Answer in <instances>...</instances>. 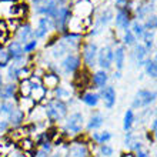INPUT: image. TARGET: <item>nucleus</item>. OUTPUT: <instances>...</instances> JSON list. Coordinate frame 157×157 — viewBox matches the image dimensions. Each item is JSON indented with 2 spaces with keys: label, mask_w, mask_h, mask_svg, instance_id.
I'll use <instances>...</instances> for the list:
<instances>
[{
  "label": "nucleus",
  "mask_w": 157,
  "mask_h": 157,
  "mask_svg": "<svg viewBox=\"0 0 157 157\" xmlns=\"http://www.w3.org/2000/svg\"><path fill=\"white\" fill-rule=\"evenodd\" d=\"M67 114V106L64 101L59 99H52L46 106V117H49L52 121L63 120Z\"/></svg>",
  "instance_id": "1"
},
{
  "label": "nucleus",
  "mask_w": 157,
  "mask_h": 157,
  "mask_svg": "<svg viewBox=\"0 0 157 157\" xmlns=\"http://www.w3.org/2000/svg\"><path fill=\"white\" fill-rule=\"evenodd\" d=\"M114 60V52L110 46H106V47H101V49L97 52V63L101 69H110L112 67V63Z\"/></svg>",
  "instance_id": "2"
},
{
  "label": "nucleus",
  "mask_w": 157,
  "mask_h": 157,
  "mask_svg": "<svg viewBox=\"0 0 157 157\" xmlns=\"http://www.w3.org/2000/svg\"><path fill=\"white\" fill-rule=\"evenodd\" d=\"M156 93L150 90H139L137 91L136 97H134V101H133V107H146L149 106L150 103H153L156 100Z\"/></svg>",
  "instance_id": "3"
},
{
  "label": "nucleus",
  "mask_w": 157,
  "mask_h": 157,
  "mask_svg": "<svg viewBox=\"0 0 157 157\" xmlns=\"http://www.w3.org/2000/svg\"><path fill=\"white\" fill-rule=\"evenodd\" d=\"M83 121H84V119H83L82 113H78V112L73 113V114H70L66 120V130L70 132L71 134H77V133L82 132Z\"/></svg>",
  "instance_id": "4"
},
{
  "label": "nucleus",
  "mask_w": 157,
  "mask_h": 157,
  "mask_svg": "<svg viewBox=\"0 0 157 157\" xmlns=\"http://www.w3.org/2000/svg\"><path fill=\"white\" fill-rule=\"evenodd\" d=\"M54 21H53V19H50V17H46V16H43V17H40L37 20V26H36V30H34V36L37 39H40V37H44L47 33H50L52 30L54 29Z\"/></svg>",
  "instance_id": "5"
},
{
  "label": "nucleus",
  "mask_w": 157,
  "mask_h": 157,
  "mask_svg": "<svg viewBox=\"0 0 157 157\" xmlns=\"http://www.w3.org/2000/svg\"><path fill=\"white\" fill-rule=\"evenodd\" d=\"M91 12H93V6L89 0H80L75 4V7L71 10V13L75 14V17H78V19H87L90 17Z\"/></svg>",
  "instance_id": "6"
},
{
  "label": "nucleus",
  "mask_w": 157,
  "mask_h": 157,
  "mask_svg": "<svg viewBox=\"0 0 157 157\" xmlns=\"http://www.w3.org/2000/svg\"><path fill=\"white\" fill-rule=\"evenodd\" d=\"M13 110H14V106L12 103H9V101H6V103L0 106V133L4 132L6 127L9 126Z\"/></svg>",
  "instance_id": "7"
},
{
  "label": "nucleus",
  "mask_w": 157,
  "mask_h": 157,
  "mask_svg": "<svg viewBox=\"0 0 157 157\" xmlns=\"http://www.w3.org/2000/svg\"><path fill=\"white\" fill-rule=\"evenodd\" d=\"M97 46L94 43H87L84 47H83V59H84V63H86L89 67L96 66V57H97Z\"/></svg>",
  "instance_id": "8"
},
{
  "label": "nucleus",
  "mask_w": 157,
  "mask_h": 157,
  "mask_svg": "<svg viewBox=\"0 0 157 157\" xmlns=\"http://www.w3.org/2000/svg\"><path fill=\"white\" fill-rule=\"evenodd\" d=\"M90 17H87V19H78V17H70L69 21H67V27L70 30L73 34L78 33V32H83L84 29H87L89 26H90V20H89Z\"/></svg>",
  "instance_id": "9"
},
{
  "label": "nucleus",
  "mask_w": 157,
  "mask_h": 157,
  "mask_svg": "<svg viewBox=\"0 0 157 157\" xmlns=\"http://www.w3.org/2000/svg\"><path fill=\"white\" fill-rule=\"evenodd\" d=\"M62 67L63 70L67 71V73H73L80 67V59L76 54H67L66 57L63 59L62 62Z\"/></svg>",
  "instance_id": "10"
},
{
  "label": "nucleus",
  "mask_w": 157,
  "mask_h": 157,
  "mask_svg": "<svg viewBox=\"0 0 157 157\" xmlns=\"http://www.w3.org/2000/svg\"><path fill=\"white\" fill-rule=\"evenodd\" d=\"M66 157H89V149L84 143H73L67 150Z\"/></svg>",
  "instance_id": "11"
},
{
  "label": "nucleus",
  "mask_w": 157,
  "mask_h": 157,
  "mask_svg": "<svg viewBox=\"0 0 157 157\" xmlns=\"http://www.w3.org/2000/svg\"><path fill=\"white\" fill-rule=\"evenodd\" d=\"M69 19H70V10L67 7H59L57 16H56V26H57V29L60 32L66 29Z\"/></svg>",
  "instance_id": "12"
},
{
  "label": "nucleus",
  "mask_w": 157,
  "mask_h": 157,
  "mask_svg": "<svg viewBox=\"0 0 157 157\" xmlns=\"http://www.w3.org/2000/svg\"><path fill=\"white\" fill-rule=\"evenodd\" d=\"M101 97H103L104 106L107 109H112L116 103V90L113 86H107L104 87L103 91H101Z\"/></svg>",
  "instance_id": "13"
},
{
  "label": "nucleus",
  "mask_w": 157,
  "mask_h": 157,
  "mask_svg": "<svg viewBox=\"0 0 157 157\" xmlns=\"http://www.w3.org/2000/svg\"><path fill=\"white\" fill-rule=\"evenodd\" d=\"M57 10H59V6L56 4L54 0H49L46 4L40 6L37 9V12L41 13V14H44L46 17H50V19H53V17L57 16Z\"/></svg>",
  "instance_id": "14"
},
{
  "label": "nucleus",
  "mask_w": 157,
  "mask_h": 157,
  "mask_svg": "<svg viewBox=\"0 0 157 157\" xmlns=\"http://www.w3.org/2000/svg\"><path fill=\"white\" fill-rule=\"evenodd\" d=\"M7 52L10 54V57H13L14 60L17 59H21L25 56V52H23V46H21L20 41H12L7 47Z\"/></svg>",
  "instance_id": "15"
},
{
  "label": "nucleus",
  "mask_w": 157,
  "mask_h": 157,
  "mask_svg": "<svg viewBox=\"0 0 157 157\" xmlns=\"http://www.w3.org/2000/svg\"><path fill=\"white\" fill-rule=\"evenodd\" d=\"M113 19V13H112V10H104L103 12V14L97 19V25H96V29H94V32H93V34H97V33H100L101 32V29H103L104 26L107 25L109 21Z\"/></svg>",
  "instance_id": "16"
},
{
  "label": "nucleus",
  "mask_w": 157,
  "mask_h": 157,
  "mask_svg": "<svg viewBox=\"0 0 157 157\" xmlns=\"http://www.w3.org/2000/svg\"><path fill=\"white\" fill-rule=\"evenodd\" d=\"M128 25H130V16L126 10H119L116 16V26L121 30H127Z\"/></svg>",
  "instance_id": "17"
},
{
  "label": "nucleus",
  "mask_w": 157,
  "mask_h": 157,
  "mask_svg": "<svg viewBox=\"0 0 157 157\" xmlns=\"http://www.w3.org/2000/svg\"><path fill=\"white\" fill-rule=\"evenodd\" d=\"M43 84H44V89H56L60 83V78L57 75H53V73H47V75L43 76Z\"/></svg>",
  "instance_id": "18"
},
{
  "label": "nucleus",
  "mask_w": 157,
  "mask_h": 157,
  "mask_svg": "<svg viewBox=\"0 0 157 157\" xmlns=\"http://www.w3.org/2000/svg\"><path fill=\"white\" fill-rule=\"evenodd\" d=\"M69 52V46L64 43V41H59L57 44L53 47V50H52V54H53V57L54 59H60V57H63L64 54Z\"/></svg>",
  "instance_id": "19"
},
{
  "label": "nucleus",
  "mask_w": 157,
  "mask_h": 157,
  "mask_svg": "<svg viewBox=\"0 0 157 157\" xmlns=\"http://www.w3.org/2000/svg\"><path fill=\"white\" fill-rule=\"evenodd\" d=\"M124 59H126V53H124V47L123 46H119L114 52V62H116V67L117 70H121L124 66Z\"/></svg>",
  "instance_id": "20"
},
{
  "label": "nucleus",
  "mask_w": 157,
  "mask_h": 157,
  "mask_svg": "<svg viewBox=\"0 0 157 157\" xmlns=\"http://www.w3.org/2000/svg\"><path fill=\"white\" fill-rule=\"evenodd\" d=\"M136 59H137V66H144L146 60H147V49L143 44L136 46Z\"/></svg>",
  "instance_id": "21"
},
{
  "label": "nucleus",
  "mask_w": 157,
  "mask_h": 157,
  "mask_svg": "<svg viewBox=\"0 0 157 157\" xmlns=\"http://www.w3.org/2000/svg\"><path fill=\"white\" fill-rule=\"evenodd\" d=\"M107 73L104 70H99L96 71L94 76H93V82H94V84L97 87H100V89H103L104 86H106V83H107Z\"/></svg>",
  "instance_id": "22"
},
{
  "label": "nucleus",
  "mask_w": 157,
  "mask_h": 157,
  "mask_svg": "<svg viewBox=\"0 0 157 157\" xmlns=\"http://www.w3.org/2000/svg\"><path fill=\"white\" fill-rule=\"evenodd\" d=\"M144 69H146V75L150 77H157V60L153 59H147L144 63Z\"/></svg>",
  "instance_id": "23"
},
{
  "label": "nucleus",
  "mask_w": 157,
  "mask_h": 157,
  "mask_svg": "<svg viewBox=\"0 0 157 157\" xmlns=\"http://www.w3.org/2000/svg\"><path fill=\"white\" fill-rule=\"evenodd\" d=\"M99 94H96V93H86V94H83L82 101L87 106H90V107H94L99 103Z\"/></svg>",
  "instance_id": "24"
},
{
  "label": "nucleus",
  "mask_w": 157,
  "mask_h": 157,
  "mask_svg": "<svg viewBox=\"0 0 157 157\" xmlns=\"http://www.w3.org/2000/svg\"><path fill=\"white\" fill-rule=\"evenodd\" d=\"M23 119H25V112H21L20 109H14L13 113H12V116H10V123L17 127V126H20L21 124Z\"/></svg>",
  "instance_id": "25"
},
{
  "label": "nucleus",
  "mask_w": 157,
  "mask_h": 157,
  "mask_svg": "<svg viewBox=\"0 0 157 157\" xmlns=\"http://www.w3.org/2000/svg\"><path fill=\"white\" fill-rule=\"evenodd\" d=\"M32 27H30V25H25L21 26L20 29H19V33H17V36H19V39H20L21 41H25V43H27L29 41V37L32 36Z\"/></svg>",
  "instance_id": "26"
},
{
  "label": "nucleus",
  "mask_w": 157,
  "mask_h": 157,
  "mask_svg": "<svg viewBox=\"0 0 157 157\" xmlns=\"http://www.w3.org/2000/svg\"><path fill=\"white\" fill-rule=\"evenodd\" d=\"M103 116L101 114H94V116L90 117V121H89V124H87V127H89V130H96V128L101 127V124H103Z\"/></svg>",
  "instance_id": "27"
},
{
  "label": "nucleus",
  "mask_w": 157,
  "mask_h": 157,
  "mask_svg": "<svg viewBox=\"0 0 157 157\" xmlns=\"http://www.w3.org/2000/svg\"><path fill=\"white\" fill-rule=\"evenodd\" d=\"M32 99L34 100V101H40L41 99H44L46 96V89L43 86H36L32 89Z\"/></svg>",
  "instance_id": "28"
},
{
  "label": "nucleus",
  "mask_w": 157,
  "mask_h": 157,
  "mask_svg": "<svg viewBox=\"0 0 157 157\" xmlns=\"http://www.w3.org/2000/svg\"><path fill=\"white\" fill-rule=\"evenodd\" d=\"M34 101L33 99H30V97H21L20 99V110L21 112H29V110H33L34 109Z\"/></svg>",
  "instance_id": "29"
},
{
  "label": "nucleus",
  "mask_w": 157,
  "mask_h": 157,
  "mask_svg": "<svg viewBox=\"0 0 157 157\" xmlns=\"http://www.w3.org/2000/svg\"><path fill=\"white\" fill-rule=\"evenodd\" d=\"M133 121H134V113H133L132 109H128L126 112V114H124V120H123V128L126 132H128L132 128Z\"/></svg>",
  "instance_id": "30"
},
{
  "label": "nucleus",
  "mask_w": 157,
  "mask_h": 157,
  "mask_svg": "<svg viewBox=\"0 0 157 157\" xmlns=\"http://www.w3.org/2000/svg\"><path fill=\"white\" fill-rule=\"evenodd\" d=\"M93 139L100 144H106L110 139H112V133L110 132H101V133H93Z\"/></svg>",
  "instance_id": "31"
},
{
  "label": "nucleus",
  "mask_w": 157,
  "mask_h": 157,
  "mask_svg": "<svg viewBox=\"0 0 157 157\" xmlns=\"http://www.w3.org/2000/svg\"><path fill=\"white\" fill-rule=\"evenodd\" d=\"M13 94H14V84H7L6 87H2L0 89V97L2 99H12Z\"/></svg>",
  "instance_id": "32"
},
{
  "label": "nucleus",
  "mask_w": 157,
  "mask_h": 157,
  "mask_svg": "<svg viewBox=\"0 0 157 157\" xmlns=\"http://www.w3.org/2000/svg\"><path fill=\"white\" fill-rule=\"evenodd\" d=\"M32 83H30V80L27 78V80H23V82L20 83V87H19V90H20V93H21V96L23 97H27V96L32 93Z\"/></svg>",
  "instance_id": "33"
},
{
  "label": "nucleus",
  "mask_w": 157,
  "mask_h": 157,
  "mask_svg": "<svg viewBox=\"0 0 157 157\" xmlns=\"http://www.w3.org/2000/svg\"><path fill=\"white\" fill-rule=\"evenodd\" d=\"M153 40H154V33L151 30H147L143 33V41H144V47L147 50L151 49V46H153Z\"/></svg>",
  "instance_id": "34"
},
{
  "label": "nucleus",
  "mask_w": 157,
  "mask_h": 157,
  "mask_svg": "<svg viewBox=\"0 0 157 157\" xmlns=\"http://www.w3.org/2000/svg\"><path fill=\"white\" fill-rule=\"evenodd\" d=\"M70 96H71L70 91L67 90V89H64V87H56V99L64 101V100L70 99Z\"/></svg>",
  "instance_id": "35"
},
{
  "label": "nucleus",
  "mask_w": 157,
  "mask_h": 157,
  "mask_svg": "<svg viewBox=\"0 0 157 157\" xmlns=\"http://www.w3.org/2000/svg\"><path fill=\"white\" fill-rule=\"evenodd\" d=\"M44 117H46V109H43V107L33 109V113H32V119L33 120H36V121H41Z\"/></svg>",
  "instance_id": "36"
},
{
  "label": "nucleus",
  "mask_w": 157,
  "mask_h": 157,
  "mask_svg": "<svg viewBox=\"0 0 157 157\" xmlns=\"http://www.w3.org/2000/svg\"><path fill=\"white\" fill-rule=\"evenodd\" d=\"M132 32L136 37H143V33H144V26L139 23V21H134L132 26Z\"/></svg>",
  "instance_id": "37"
},
{
  "label": "nucleus",
  "mask_w": 157,
  "mask_h": 157,
  "mask_svg": "<svg viewBox=\"0 0 157 157\" xmlns=\"http://www.w3.org/2000/svg\"><path fill=\"white\" fill-rule=\"evenodd\" d=\"M12 141L9 140L7 137H4V139H0V153L3 154H7V151L12 149Z\"/></svg>",
  "instance_id": "38"
},
{
  "label": "nucleus",
  "mask_w": 157,
  "mask_h": 157,
  "mask_svg": "<svg viewBox=\"0 0 157 157\" xmlns=\"http://www.w3.org/2000/svg\"><path fill=\"white\" fill-rule=\"evenodd\" d=\"M144 27L146 29H149V30H151V32H153L154 29H157V14H153V16L147 17Z\"/></svg>",
  "instance_id": "39"
},
{
  "label": "nucleus",
  "mask_w": 157,
  "mask_h": 157,
  "mask_svg": "<svg viewBox=\"0 0 157 157\" xmlns=\"http://www.w3.org/2000/svg\"><path fill=\"white\" fill-rule=\"evenodd\" d=\"M10 62V54L7 50L0 49V67H6Z\"/></svg>",
  "instance_id": "40"
},
{
  "label": "nucleus",
  "mask_w": 157,
  "mask_h": 157,
  "mask_svg": "<svg viewBox=\"0 0 157 157\" xmlns=\"http://www.w3.org/2000/svg\"><path fill=\"white\" fill-rule=\"evenodd\" d=\"M123 41H124V44H127V46H133L134 44V41H136V36L133 34L132 30H126V33H124V37H123Z\"/></svg>",
  "instance_id": "41"
},
{
  "label": "nucleus",
  "mask_w": 157,
  "mask_h": 157,
  "mask_svg": "<svg viewBox=\"0 0 157 157\" xmlns=\"http://www.w3.org/2000/svg\"><path fill=\"white\" fill-rule=\"evenodd\" d=\"M19 69H20V67L17 66L16 63L9 67L7 76H9V78H10V80H16V78H17V75H19Z\"/></svg>",
  "instance_id": "42"
},
{
  "label": "nucleus",
  "mask_w": 157,
  "mask_h": 157,
  "mask_svg": "<svg viewBox=\"0 0 157 157\" xmlns=\"http://www.w3.org/2000/svg\"><path fill=\"white\" fill-rule=\"evenodd\" d=\"M20 144H21V149L25 150L26 153H27V151H32V150H33V141L30 140V139H21L20 140Z\"/></svg>",
  "instance_id": "43"
},
{
  "label": "nucleus",
  "mask_w": 157,
  "mask_h": 157,
  "mask_svg": "<svg viewBox=\"0 0 157 157\" xmlns=\"http://www.w3.org/2000/svg\"><path fill=\"white\" fill-rule=\"evenodd\" d=\"M36 47H37V40H36V39H34V40H29L25 44V47H23V52H25V53H30V52H33Z\"/></svg>",
  "instance_id": "44"
},
{
  "label": "nucleus",
  "mask_w": 157,
  "mask_h": 157,
  "mask_svg": "<svg viewBox=\"0 0 157 157\" xmlns=\"http://www.w3.org/2000/svg\"><path fill=\"white\" fill-rule=\"evenodd\" d=\"M100 153L106 157H110V156H113V149L109 144H101L100 146Z\"/></svg>",
  "instance_id": "45"
},
{
  "label": "nucleus",
  "mask_w": 157,
  "mask_h": 157,
  "mask_svg": "<svg viewBox=\"0 0 157 157\" xmlns=\"http://www.w3.org/2000/svg\"><path fill=\"white\" fill-rule=\"evenodd\" d=\"M29 76H30V69L29 67H20V69H19V75H17V77H21V78H25V80H27Z\"/></svg>",
  "instance_id": "46"
},
{
  "label": "nucleus",
  "mask_w": 157,
  "mask_h": 157,
  "mask_svg": "<svg viewBox=\"0 0 157 157\" xmlns=\"http://www.w3.org/2000/svg\"><path fill=\"white\" fill-rule=\"evenodd\" d=\"M127 4H130L128 0H116V7H119L120 10H123L124 7H127Z\"/></svg>",
  "instance_id": "47"
},
{
  "label": "nucleus",
  "mask_w": 157,
  "mask_h": 157,
  "mask_svg": "<svg viewBox=\"0 0 157 157\" xmlns=\"http://www.w3.org/2000/svg\"><path fill=\"white\" fill-rule=\"evenodd\" d=\"M136 157H150V156H149V154H147V153H146V151H143V150H140V151H137Z\"/></svg>",
  "instance_id": "48"
},
{
  "label": "nucleus",
  "mask_w": 157,
  "mask_h": 157,
  "mask_svg": "<svg viewBox=\"0 0 157 157\" xmlns=\"http://www.w3.org/2000/svg\"><path fill=\"white\" fill-rule=\"evenodd\" d=\"M121 157H136L134 154H132V153H126V154H123Z\"/></svg>",
  "instance_id": "49"
},
{
  "label": "nucleus",
  "mask_w": 157,
  "mask_h": 157,
  "mask_svg": "<svg viewBox=\"0 0 157 157\" xmlns=\"http://www.w3.org/2000/svg\"><path fill=\"white\" fill-rule=\"evenodd\" d=\"M151 127H153V128H154V130H156V128H157V119H156V120H154V123H153V124H151Z\"/></svg>",
  "instance_id": "50"
},
{
  "label": "nucleus",
  "mask_w": 157,
  "mask_h": 157,
  "mask_svg": "<svg viewBox=\"0 0 157 157\" xmlns=\"http://www.w3.org/2000/svg\"><path fill=\"white\" fill-rule=\"evenodd\" d=\"M2 84H3V77H2V75H0V89H2Z\"/></svg>",
  "instance_id": "51"
},
{
  "label": "nucleus",
  "mask_w": 157,
  "mask_h": 157,
  "mask_svg": "<svg viewBox=\"0 0 157 157\" xmlns=\"http://www.w3.org/2000/svg\"><path fill=\"white\" fill-rule=\"evenodd\" d=\"M54 2H56V4H57V3H60V4H62L63 2H64V0H54Z\"/></svg>",
  "instance_id": "52"
},
{
  "label": "nucleus",
  "mask_w": 157,
  "mask_h": 157,
  "mask_svg": "<svg viewBox=\"0 0 157 157\" xmlns=\"http://www.w3.org/2000/svg\"><path fill=\"white\" fill-rule=\"evenodd\" d=\"M34 3H40V2H43V0H33Z\"/></svg>",
  "instance_id": "53"
},
{
  "label": "nucleus",
  "mask_w": 157,
  "mask_h": 157,
  "mask_svg": "<svg viewBox=\"0 0 157 157\" xmlns=\"http://www.w3.org/2000/svg\"><path fill=\"white\" fill-rule=\"evenodd\" d=\"M154 136H156V140H157V128H156V133H154Z\"/></svg>",
  "instance_id": "54"
},
{
  "label": "nucleus",
  "mask_w": 157,
  "mask_h": 157,
  "mask_svg": "<svg viewBox=\"0 0 157 157\" xmlns=\"http://www.w3.org/2000/svg\"><path fill=\"white\" fill-rule=\"evenodd\" d=\"M2 2H10V0H2Z\"/></svg>",
  "instance_id": "55"
}]
</instances>
